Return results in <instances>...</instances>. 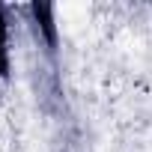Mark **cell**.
Segmentation results:
<instances>
[{
	"label": "cell",
	"instance_id": "6da1fadb",
	"mask_svg": "<svg viewBox=\"0 0 152 152\" xmlns=\"http://www.w3.org/2000/svg\"><path fill=\"white\" fill-rule=\"evenodd\" d=\"M6 69H9V60H6V18L0 12V78L6 75Z\"/></svg>",
	"mask_w": 152,
	"mask_h": 152
},
{
	"label": "cell",
	"instance_id": "7a4b0ae2",
	"mask_svg": "<svg viewBox=\"0 0 152 152\" xmlns=\"http://www.w3.org/2000/svg\"><path fill=\"white\" fill-rule=\"evenodd\" d=\"M33 12H36V15H42V30H45L48 42H54V24H51V9H48V6H33Z\"/></svg>",
	"mask_w": 152,
	"mask_h": 152
}]
</instances>
